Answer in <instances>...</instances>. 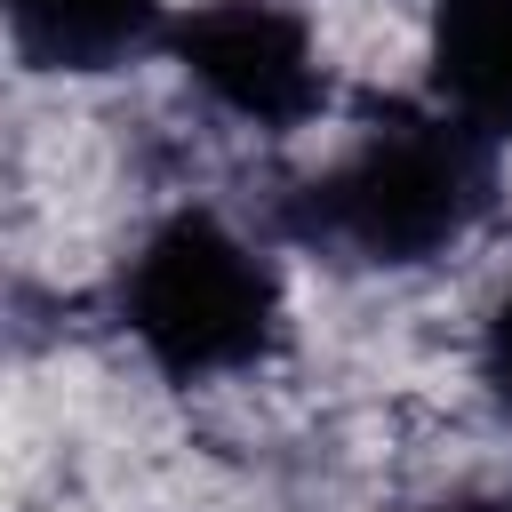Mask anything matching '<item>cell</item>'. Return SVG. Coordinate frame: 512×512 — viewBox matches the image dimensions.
<instances>
[{"label": "cell", "mask_w": 512, "mask_h": 512, "mask_svg": "<svg viewBox=\"0 0 512 512\" xmlns=\"http://www.w3.org/2000/svg\"><path fill=\"white\" fill-rule=\"evenodd\" d=\"M408 512H512V488H496V480H448V488H424Z\"/></svg>", "instance_id": "cell-5"}, {"label": "cell", "mask_w": 512, "mask_h": 512, "mask_svg": "<svg viewBox=\"0 0 512 512\" xmlns=\"http://www.w3.org/2000/svg\"><path fill=\"white\" fill-rule=\"evenodd\" d=\"M464 368H472V392H480V408L504 424V440H512V272L480 296V312H472V328H464Z\"/></svg>", "instance_id": "cell-4"}, {"label": "cell", "mask_w": 512, "mask_h": 512, "mask_svg": "<svg viewBox=\"0 0 512 512\" xmlns=\"http://www.w3.org/2000/svg\"><path fill=\"white\" fill-rule=\"evenodd\" d=\"M184 0H8V48L32 80H120L160 64Z\"/></svg>", "instance_id": "cell-3"}, {"label": "cell", "mask_w": 512, "mask_h": 512, "mask_svg": "<svg viewBox=\"0 0 512 512\" xmlns=\"http://www.w3.org/2000/svg\"><path fill=\"white\" fill-rule=\"evenodd\" d=\"M512 208V152L432 88L416 96H352L344 120L280 168L264 200L272 232L296 264H328L344 280L416 288L448 264L480 256Z\"/></svg>", "instance_id": "cell-1"}, {"label": "cell", "mask_w": 512, "mask_h": 512, "mask_svg": "<svg viewBox=\"0 0 512 512\" xmlns=\"http://www.w3.org/2000/svg\"><path fill=\"white\" fill-rule=\"evenodd\" d=\"M120 360L184 400H248L296 360V248L224 192H160L96 272Z\"/></svg>", "instance_id": "cell-2"}]
</instances>
